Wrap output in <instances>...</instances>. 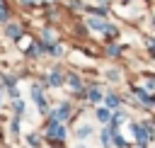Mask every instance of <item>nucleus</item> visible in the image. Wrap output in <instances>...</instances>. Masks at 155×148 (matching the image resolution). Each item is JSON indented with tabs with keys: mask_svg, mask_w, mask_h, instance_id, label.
<instances>
[{
	"mask_svg": "<svg viewBox=\"0 0 155 148\" xmlns=\"http://www.w3.org/2000/svg\"><path fill=\"white\" fill-rule=\"evenodd\" d=\"M87 27H90V29H94V32H107L109 22H104V17H99V19H97V17L92 15V17L87 19Z\"/></svg>",
	"mask_w": 155,
	"mask_h": 148,
	"instance_id": "obj_1",
	"label": "nucleus"
},
{
	"mask_svg": "<svg viewBox=\"0 0 155 148\" xmlns=\"http://www.w3.org/2000/svg\"><path fill=\"white\" fill-rule=\"evenodd\" d=\"M5 34H7L10 39H15V41H19V39H22V34H24V29H22V24H7V29H5Z\"/></svg>",
	"mask_w": 155,
	"mask_h": 148,
	"instance_id": "obj_2",
	"label": "nucleus"
},
{
	"mask_svg": "<svg viewBox=\"0 0 155 148\" xmlns=\"http://www.w3.org/2000/svg\"><path fill=\"white\" fill-rule=\"evenodd\" d=\"M48 133H51V136H58V138H63V136H65V129H63V126H61V124L56 121V124H51Z\"/></svg>",
	"mask_w": 155,
	"mask_h": 148,
	"instance_id": "obj_3",
	"label": "nucleus"
},
{
	"mask_svg": "<svg viewBox=\"0 0 155 148\" xmlns=\"http://www.w3.org/2000/svg\"><path fill=\"white\" fill-rule=\"evenodd\" d=\"M87 12L94 17H107V7H87Z\"/></svg>",
	"mask_w": 155,
	"mask_h": 148,
	"instance_id": "obj_4",
	"label": "nucleus"
},
{
	"mask_svg": "<svg viewBox=\"0 0 155 148\" xmlns=\"http://www.w3.org/2000/svg\"><path fill=\"white\" fill-rule=\"evenodd\" d=\"M107 53H109V56H119V53H121V46H116V44H109V46H107Z\"/></svg>",
	"mask_w": 155,
	"mask_h": 148,
	"instance_id": "obj_5",
	"label": "nucleus"
},
{
	"mask_svg": "<svg viewBox=\"0 0 155 148\" xmlns=\"http://www.w3.org/2000/svg\"><path fill=\"white\" fill-rule=\"evenodd\" d=\"M56 36H58V34H56L53 29H44V41H53Z\"/></svg>",
	"mask_w": 155,
	"mask_h": 148,
	"instance_id": "obj_6",
	"label": "nucleus"
},
{
	"mask_svg": "<svg viewBox=\"0 0 155 148\" xmlns=\"http://www.w3.org/2000/svg\"><path fill=\"white\" fill-rule=\"evenodd\" d=\"M48 51H51L53 56H61V53H63V46H61V44H53V46H48Z\"/></svg>",
	"mask_w": 155,
	"mask_h": 148,
	"instance_id": "obj_7",
	"label": "nucleus"
},
{
	"mask_svg": "<svg viewBox=\"0 0 155 148\" xmlns=\"http://www.w3.org/2000/svg\"><path fill=\"white\" fill-rule=\"evenodd\" d=\"M61 73H51V85H61Z\"/></svg>",
	"mask_w": 155,
	"mask_h": 148,
	"instance_id": "obj_8",
	"label": "nucleus"
},
{
	"mask_svg": "<svg viewBox=\"0 0 155 148\" xmlns=\"http://www.w3.org/2000/svg\"><path fill=\"white\" fill-rule=\"evenodd\" d=\"M68 82L73 85V90H78V87H80V80H78L75 75H70V78H68Z\"/></svg>",
	"mask_w": 155,
	"mask_h": 148,
	"instance_id": "obj_9",
	"label": "nucleus"
},
{
	"mask_svg": "<svg viewBox=\"0 0 155 148\" xmlns=\"http://www.w3.org/2000/svg\"><path fill=\"white\" fill-rule=\"evenodd\" d=\"M99 97H102L99 90H92V92H90V99H92V102H99Z\"/></svg>",
	"mask_w": 155,
	"mask_h": 148,
	"instance_id": "obj_10",
	"label": "nucleus"
},
{
	"mask_svg": "<svg viewBox=\"0 0 155 148\" xmlns=\"http://www.w3.org/2000/svg\"><path fill=\"white\" fill-rule=\"evenodd\" d=\"M107 104H109V107H116V104H119V97L109 95V97H107Z\"/></svg>",
	"mask_w": 155,
	"mask_h": 148,
	"instance_id": "obj_11",
	"label": "nucleus"
},
{
	"mask_svg": "<svg viewBox=\"0 0 155 148\" xmlns=\"http://www.w3.org/2000/svg\"><path fill=\"white\" fill-rule=\"evenodd\" d=\"M97 116H99L102 121H107V119H109V112H107V109H99V112H97Z\"/></svg>",
	"mask_w": 155,
	"mask_h": 148,
	"instance_id": "obj_12",
	"label": "nucleus"
},
{
	"mask_svg": "<svg viewBox=\"0 0 155 148\" xmlns=\"http://www.w3.org/2000/svg\"><path fill=\"white\" fill-rule=\"evenodd\" d=\"M15 112H19V114L24 112V102H22V99H19V102H15Z\"/></svg>",
	"mask_w": 155,
	"mask_h": 148,
	"instance_id": "obj_13",
	"label": "nucleus"
},
{
	"mask_svg": "<svg viewBox=\"0 0 155 148\" xmlns=\"http://www.w3.org/2000/svg\"><path fill=\"white\" fill-rule=\"evenodd\" d=\"M90 131H92V129H90V126H82V129H80V131H78V136H80V138H82V136H87V133H90Z\"/></svg>",
	"mask_w": 155,
	"mask_h": 148,
	"instance_id": "obj_14",
	"label": "nucleus"
},
{
	"mask_svg": "<svg viewBox=\"0 0 155 148\" xmlns=\"http://www.w3.org/2000/svg\"><path fill=\"white\" fill-rule=\"evenodd\" d=\"M121 2H124V5H128V2H131V0H121Z\"/></svg>",
	"mask_w": 155,
	"mask_h": 148,
	"instance_id": "obj_15",
	"label": "nucleus"
},
{
	"mask_svg": "<svg viewBox=\"0 0 155 148\" xmlns=\"http://www.w3.org/2000/svg\"><path fill=\"white\" fill-rule=\"evenodd\" d=\"M2 5H5V0H0V7H2Z\"/></svg>",
	"mask_w": 155,
	"mask_h": 148,
	"instance_id": "obj_16",
	"label": "nucleus"
}]
</instances>
